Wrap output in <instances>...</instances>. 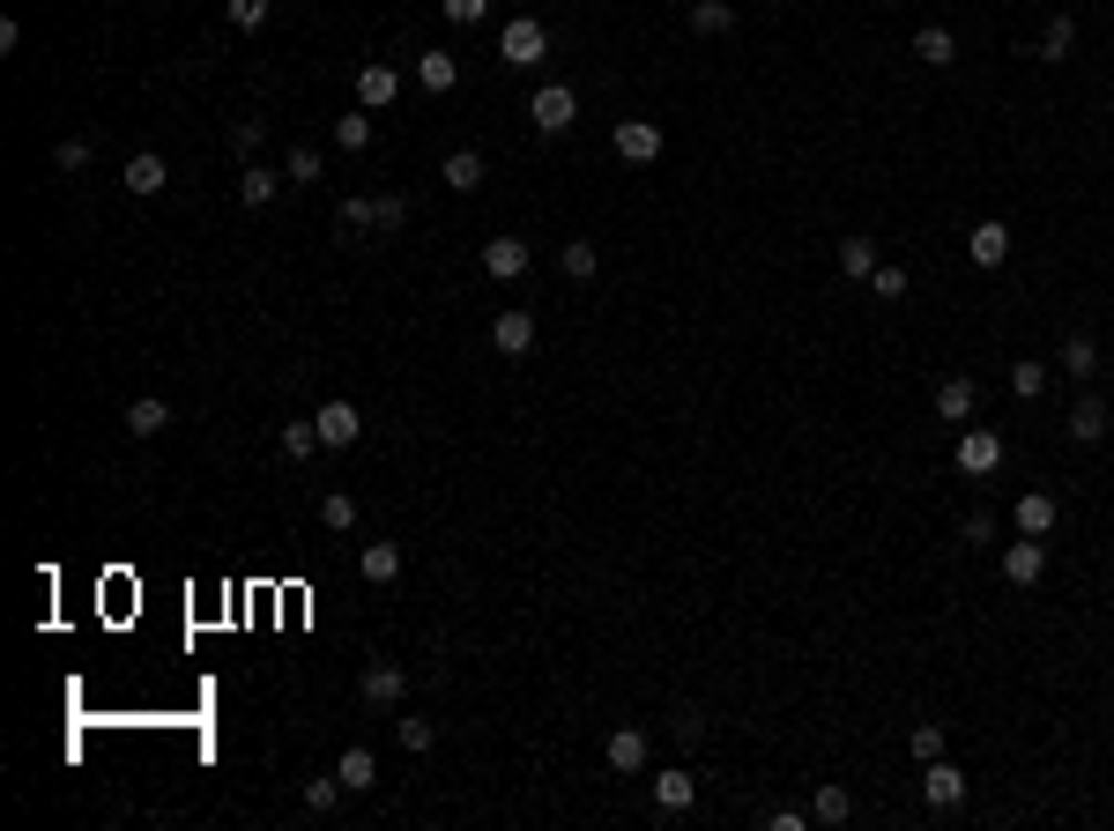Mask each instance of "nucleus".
Returning <instances> with one entry per match:
<instances>
[{
    "label": "nucleus",
    "instance_id": "obj_1",
    "mask_svg": "<svg viewBox=\"0 0 1114 831\" xmlns=\"http://www.w3.org/2000/svg\"><path fill=\"white\" fill-rule=\"evenodd\" d=\"M543 52H550V30L535 23V16H513V23L498 30V60H505V68H543Z\"/></svg>",
    "mask_w": 1114,
    "mask_h": 831
},
{
    "label": "nucleus",
    "instance_id": "obj_2",
    "mask_svg": "<svg viewBox=\"0 0 1114 831\" xmlns=\"http://www.w3.org/2000/svg\"><path fill=\"white\" fill-rule=\"evenodd\" d=\"M528 120H535V134H565V126L580 120V90H565V82H543V90L528 98Z\"/></svg>",
    "mask_w": 1114,
    "mask_h": 831
},
{
    "label": "nucleus",
    "instance_id": "obj_3",
    "mask_svg": "<svg viewBox=\"0 0 1114 831\" xmlns=\"http://www.w3.org/2000/svg\"><path fill=\"white\" fill-rule=\"evenodd\" d=\"M357 698H365L371 712H395L401 698H409V668H401V660H371L365 684H357Z\"/></svg>",
    "mask_w": 1114,
    "mask_h": 831
},
{
    "label": "nucleus",
    "instance_id": "obj_4",
    "mask_svg": "<svg viewBox=\"0 0 1114 831\" xmlns=\"http://www.w3.org/2000/svg\"><path fill=\"white\" fill-rule=\"evenodd\" d=\"M313 423H320V445L343 453V445H357V431H365V409H357V401H320Z\"/></svg>",
    "mask_w": 1114,
    "mask_h": 831
},
{
    "label": "nucleus",
    "instance_id": "obj_5",
    "mask_svg": "<svg viewBox=\"0 0 1114 831\" xmlns=\"http://www.w3.org/2000/svg\"><path fill=\"white\" fill-rule=\"evenodd\" d=\"M921 802L937 809V817H951V809L965 802V772H959V765H943V758H929V772H921Z\"/></svg>",
    "mask_w": 1114,
    "mask_h": 831
},
{
    "label": "nucleus",
    "instance_id": "obj_6",
    "mask_svg": "<svg viewBox=\"0 0 1114 831\" xmlns=\"http://www.w3.org/2000/svg\"><path fill=\"white\" fill-rule=\"evenodd\" d=\"M1040 572H1047V535H1018L1011 550H1003V579H1011V587H1033Z\"/></svg>",
    "mask_w": 1114,
    "mask_h": 831
},
{
    "label": "nucleus",
    "instance_id": "obj_7",
    "mask_svg": "<svg viewBox=\"0 0 1114 831\" xmlns=\"http://www.w3.org/2000/svg\"><path fill=\"white\" fill-rule=\"evenodd\" d=\"M610 148H617L624 164H654V156H662V126H654V120H617Z\"/></svg>",
    "mask_w": 1114,
    "mask_h": 831
},
{
    "label": "nucleus",
    "instance_id": "obj_8",
    "mask_svg": "<svg viewBox=\"0 0 1114 831\" xmlns=\"http://www.w3.org/2000/svg\"><path fill=\"white\" fill-rule=\"evenodd\" d=\"M491 349H498V357H528V349H535V319H528V305H513V312L491 319Z\"/></svg>",
    "mask_w": 1114,
    "mask_h": 831
},
{
    "label": "nucleus",
    "instance_id": "obj_9",
    "mask_svg": "<svg viewBox=\"0 0 1114 831\" xmlns=\"http://www.w3.org/2000/svg\"><path fill=\"white\" fill-rule=\"evenodd\" d=\"M528 260H535V253H528V238H491V245H483V275H491V283H520V275H528Z\"/></svg>",
    "mask_w": 1114,
    "mask_h": 831
},
{
    "label": "nucleus",
    "instance_id": "obj_10",
    "mask_svg": "<svg viewBox=\"0 0 1114 831\" xmlns=\"http://www.w3.org/2000/svg\"><path fill=\"white\" fill-rule=\"evenodd\" d=\"M120 186H126V194H142V201H156L164 186H172V172H164V156H156V148H142V156H126Z\"/></svg>",
    "mask_w": 1114,
    "mask_h": 831
},
{
    "label": "nucleus",
    "instance_id": "obj_11",
    "mask_svg": "<svg viewBox=\"0 0 1114 831\" xmlns=\"http://www.w3.org/2000/svg\"><path fill=\"white\" fill-rule=\"evenodd\" d=\"M395 98H401V74L387 68V60L357 68V104H365V112H379V104H395Z\"/></svg>",
    "mask_w": 1114,
    "mask_h": 831
},
{
    "label": "nucleus",
    "instance_id": "obj_12",
    "mask_svg": "<svg viewBox=\"0 0 1114 831\" xmlns=\"http://www.w3.org/2000/svg\"><path fill=\"white\" fill-rule=\"evenodd\" d=\"M965 253H973V268H1003V260H1011V230H1003V223H973V230H965Z\"/></svg>",
    "mask_w": 1114,
    "mask_h": 831
},
{
    "label": "nucleus",
    "instance_id": "obj_13",
    "mask_svg": "<svg viewBox=\"0 0 1114 831\" xmlns=\"http://www.w3.org/2000/svg\"><path fill=\"white\" fill-rule=\"evenodd\" d=\"M126 431H134V439H164V431H172V401H164V393L126 401Z\"/></svg>",
    "mask_w": 1114,
    "mask_h": 831
},
{
    "label": "nucleus",
    "instance_id": "obj_14",
    "mask_svg": "<svg viewBox=\"0 0 1114 831\" xmlns=\"http://www.w3.org/2000/svg\"><path fill=\"white\" fill-rule=\"evenodd\" d=\"M959 468H965V475H995V468H1003V439H995V431H965V439H959Z\"/></svg>",
    "mask_w": 1114,
    "mask_h": 831
},
{
    "label": "nucleus",
    "instance_id": "obj_15",
    "mask_svg": "<svg viewBox=\"0 0 1114 831\" xmlns=\"http://www.w3.org/2000/svg\"><path fill=\"white\" fill-rule=\"evenodd\" d=\"M283 186H290V178H283V172H268V164H246V172H238V201H246V208H268V201L283 194Z\"/></svg>",
    "mask_w": 1114,
    "mask_h": 831
},
{
    "label": "nucleus",
    "instance_id": "obj_16",
    "mask_svg": "<svg viewBox=\"0 0 1114 831\" xmlns=\"http://www.w3.org/2000/svg\"><path fill=\"white\" fill-rule=\"evenodd\" d=\"M417 82L431 98H446V90L461 82V60H453V52H417Z\"/></svg>",
    "mask_w": 1114,
    "mask_h": 831
},
{
    "label": "nucleus",
    "instance_id": "obj_17",
    "mask_svg": "<svg viewBox=\"0 0 1114 831\" xmlns=\"http://www.w3.org/2000/svg\"><path fill=\"white\" fill-rule=\"evenodd\" d=\"M1018 535H1055V497H1047V490H1025V497H1018Z\"/></svg>",
    "mask_w": 1114,
    "mask_h": 831
},
{
    "label": "nucleus",
    "instance_id": "obj_18",
    "mask_svg": "<svg viewBox=\"0 0 1114 831\" xmlns=\"http://www.w3.org/2000/svg\"><path fill=\"white\" fill-rule=\"evenodd\" d=\"M602 758H610V772H640V765H646V728H617Z\"/></svg>",
    "mask_w": 1114,
    "mask_h": 831
},
{
    "label": "nucleus",
    "instance_id": "obj_19",
    "mask_svg": "<svg viewBox=\"0 0 1114 831\" xmlns=\"http://www.w3.org/2000/svg\"><path fill=\"white\" fill-rule=\"evenodd\" d=\"M1070 439H1107V401L1100 393H1077V409H1070Z\"/></svg>",
    "mask_w": 1114,
    "mask_h": 831
},
{
    "label": "nucleus",
    "instance_id": "obj_20",
    "mask_svg": "<svg viewBox=\"0 0 1114 831\" xmlns=\"http://www.w3.org/2000/svg\"><path fill=\"white\" fill-rule=\"evenodd\" d=\"M439 178L453 186V194H476V186H483V156H476V148H453V156L439 164Z\"/></svg>",
    "mask_w": 1114,
    "mask_h": 831
},
{
    "label": "nucleus",
    "instance_id": "obj_21",
    "mask_svg": "<svg viewBox=\"0 0 1114 831\" xmlns=\"http://www.w3.org/2000/svg\"><path fill=\"white\" fill-rule=\"evenodd\" d=\"M914 60H929V68H951V60H959V38H951L943 23L914 30Z\"/></svg>",
    "mask_w": 1114,
    "mask_h": 831
},
{
    "label": "nucleus",
    "instance_id": "obj_22",
    "mask_svg": "<svg viewBox=\"0 0 1114 831\" xmlns=\"http://www.w3.org/2000/svg\"><path fill=\"white\" fill-rule=\"evenodd\" d=\"M973 401H981V393H973V379H943V387H937V416H943V423H965V416H973Z\"/></svg>",
    "mask_w": 1114,
    "mask_h": 831
},
{
    "label": "nucleus",
    "instance_id": "obj_23",
    "mask_svg": "<svg viewBox=\"0 0 1114 831\" xmlns=\"http://www.w3.org/2000/svg\"><path fill=\"white\" fill-rule=\"evenodd\" d=\"M335 772H343V787H349V794H365V787H379V758H371L365 742H357V750H343V765H335Z\"/></svg>",
    "mask_w": 1114,
    "mask_h": 831
},
{
    "label": "nucleus",
    "instance_id": "obj_24",
    "mask_svg": "<svg viewBox=\"0 0 1114 831\" xmlns=\"http://www.w3.org/2000/svg\"><path fill=\"white\" fill-rule=\"evenodd\" d=\"M357 572H365L371 587H387V579H401V542H371V550H365V564H357Z\"/></svg>",
    "mask_w": 1114,
    "mask_h": 831
},
{
    "label": "nucleus",
    "instance_id": "obj_25",
    "mask_svg": "<svg viewBox=\"0 0 1114 831\" xmlns=\"http://www.w3.org/2000/svg\"><path fill=\"white\" fill-rule=\"evenodd\" d=\"M313 453H320V423H313V416L283 423V461H313Z\"/></svg>",
    "mask_w": 1114,
    "mask_h": 831
},
{
    "label": "nucleus",
    "instance_id": "obj_26",
    "mask_svg": "<svg viewBox=\"0 0 1114 831\" xmlns=\"http://www.w3.org/2000/svg\"><path fill=\"white\" fill-rule=\"evenodd\" d=\"M558 268H565L572 283H594V268H602V253H594V238H565V253H558Z\"/></svg>",
    "mask_w": 1114,
    "mask_h": 831
},
{
    "label": "nucleus",
    "instance_id": "obj_27",
    "mask_svg": "<svg viewBox=\"0 0 1114 831\" xmlns=\"http://www.w3.org/2000/svg\"><path fill=\"white\" fill-rule=\"evenodd\" d=\"M840 268L855 275V283H869V275L885 268V260H877V238H840Z\"/></svg>",
    "mask_w": 1114,
    "mask_h": 831
},
{
    "label": "nucleus",
    "instance_id": "obj_28",
    "mask_svg": "<svg viewBox=\"0 0 1114 831\" xmlns=\"http://www.w3.org/2000/svg\"><path fill=\"white\" fill-rule=\"evenodd\" d=\"M1055 365H1063L1070 379H1092V371H1100V342H1092V335H1070V342H1063V357H1055Z\"/></svg>",
    "mask_w": 1114,
    "mask_h": 831
},
{
    "label": "nucleus",
    "instance_id": "obj_29",
    "mask_svg": "<svg viewBox=\"0 0 1114 831\" xmlns=\"http://www.w3.org/2000/svg\"><path fill=\"white\" fill-rule=\"evenodd\" d=\"M654 802H662V809H692L698 802V780H692V772H662V780H654Z\"/></svg>",
    "mask_w": 1114,
    "mask_h": 831
},
{
    "label": "nucleus",
    "instance_id": "obj_30",
    "mask_svg": "<svg viewBox=\"0 0 1114 831\" xmlns=\"http://www.w3.org/2000/svg\"><path fill=\"white\" fill-rule=\"evenodd\" d=\"M692 30L720 38V30H736V8H728V0H692Z\"/></svg>",
    "mask_w": 1114,
    "mask_h": 831
},
{
    "label": "nucleus",
    "instance_id": "obj_31",
    "mask_svg": "<svg viewBox=\"0 0 1114 831\" xmlns=\"http://www.w3.org/2000/svg\"><path fill=\"white\" fill-rule=\"evenodd\" d=\"M343 794H349L343 772H320V780H305V809H313V817H327V809L343 802Z\"/></svg>",
    "mask_w": 1114,
    "mask_h": 831
},
{
    "label": "nucleus",
    "instance_id": "obj_32",
    "mask_svg": "<svg viewBox=\"0 0 1114 831\" xmlns=\"http://www.w3.org/2000/svg\"><path fill=\"white\" fill-rule=\"evenodd\" d=\"M335 223H343V230H379V208H371V194H343Z\"/></svg>",
    "mask_w": 1114,
    "mask_h": 831
},
{
    "label": "nucleus",
    "instance_id": "obj_33",
    "mask_svg": "<svg viewBox=\"0 0 1114 831\" xmlns=\"http://www.w3.org/2000/svg\"><path fill=\"white\" fill-rule=\"evenodd\" d=\"M395 728H401V750H417V758L431 750V742H439V728H431L423 712H395Z\"/></svg>",
    "mask_w": 1114,
    "mask_h": 831
},
{
    "label": "nucleus",
    "instance_id": "obj_34",
    "mask_svg": "<svg viewBox=\"0 0 1114 831\" xmlns=\"http://www.w3.org/2000/svg\"><path fill=\"white\" fill-rule=\"evenodd\" d=\"M1070 45H1077V23H1070V16H1055V23L1040 30V60H1070Z\"/></svg>",
    "mask_w": 1114,
    "mask_h": 831
},
{
    "label": "nucleus",
    "instance_id": "obj_35",
    "mask_svg": "<svg viewBox=\"0 0 1114 831\" xmlns=\"http://www.w3.org/2000/svg\"><path fill=\"white\" fill-rule=\"evenodd\" d=\"M320 520L335 527V535H349V527H357V497H349V490H327V497H320Z\"/></svg>",
    "mask_w": 1114,
    "mask_h": 831
},
{
    "label": "nucleus",
    "instance_id": "obj_36",
    "mask_svg": "<svg viewBox=\"0 0 1114 831\" xmlns=\"http://www.w3.org/2000/svg\"><path fill=\"white\" fill-rule=\"evenodd\" d=\"M855 817V794L847 787H817V824H847Z\"/></svg>",
    "mask_w": 1114,
    "mask_h": 831
},
{
    "label": "nucleus",
    "instance_id": "obj_37",
    "mask_svg": "<svg viewBox=\"0 0 1114 831\" xmlns=\"http://www.w3.org/2000/svg\"><path fill=\"white\" fill-rule=\"evenodd\" d=\"M1040 387H1047V365H1040V357H1018V365H1011V393H1018V401H1033Z\"/></svg>",
    "mask_w": 1114,
    "mask_h": 831
},
{
    "label": "nucleus",
    "instance_id": "obj_38",
    "mask_svg": "<svg viewBox=\"0 0 1114 831\" xmlns=\"http://www.w3.org/2000/svg\"><path fill=\"white\" fill-rule=\"evenodd\" d=\"M283 178H290V186H313V178H320V148H305V142H297L290 156H283Z\"/></svg>",
    "mask_w": 1114,
    "mask_h": 831
},
{
    "label": "nucleus",
    "instance_id": "obj_39",
    "mask_svg": "<svg viewBox=\"0 0 1114 831\" xmlns=\"http://www.w3.org/2000/svg\"><path fill=\"white\" fill-rule=\"evenodd\" d=\"M335 142L357 156V148H371V112H349V120H335Z\"/></svg>",
    "mask_w": 1114,
    "mask_h": 831
},
{
    "label": "nucleus",
    "instance_id": "obj_40",
    "mask_svg": "<svg viewBox=\"0 0 1114 831\" xmlns=\"http://www.w3.org/2000/svg\"><path fill=\"white\" fill-rule=\"evenodd\" d=\"M52 172H90V142H82V134H74V142H60V148H52Z\"/></svg>",
    "mask_w": 1114,
    "mask_h": 831
},
{
    "label": "nucleus",
    "instance_id": "obj_41",
    "mask_svg": "<svg viewBox=\"0 0 1114 831\" xmlns=\"http://www.w3.org/2000/svg\"><path fill=\"white\" fill-rule=\"evenodd\" d=\"M223 16H231L238 30H260L268 23V0H223Z\"/></svg>",
    "mask_w": 1114,
    "mask_h": 831
},
{
    "label": "nucleus",
    "instance_id": "obj_42",
    "mask_svg": "<svg viewBox=\"0 0 1114 831\" xmlns=\"http://www.w3.org/2000/svg\"><path fill=\"white\" fill-rule=\"evenodd\" d=\"M260 142H268V126H260V120H238V126H231V148H238L246 164H253V148H260Z\"/></svg>",
    "mask_w": 1114,
    "mask_h": 831
},
{
    "label": "nucleus",
    "instance_id": "obj_43",
    "mask_svg": "<svg viewBox=\"0 0 1114 831\" xmlns=\"http://www.w3.org/2000/svg\"><path fill=\"white\" fill-rule=\"evenodd\" d=\"M371 208H379V230H401V223H409V201L401 194H371Z\"/></svg>",
    "mask_w": 1114,
    "mask_h": 831
},
{
    "label": "nucleus",
    "instance_id": "obj_44",
    "mask_svg": "<svg viewBox=\"0 0 1114 831\" xmlns=\"http://www.w3.org/2000/svg\"><path fill=\"white\" fill-rule=\"evenodd\" d=\"M869 290L885 297V305H899V297H907V268H877V275H869Z\"/></svg>",
    "mask_w": 1114,
    "mask_h": 831
},
{
    "label": "nucleus",
    "instance_id": "obj_45",
    "mask_svg": "<svg viewBox=\"0 0 1114 831\" xmlns=\"http://www.w3.org/2000/svg\"><path fill=\"white\" fill-rule=\"evenodd\" d=\"M483 16H491V0H446V23H461V30L483 23Z\"/></svg>",
    "mask_w": 1114,
    "mask_h": 831
},
{
    "label": "nucleus",
    "instance_id": "obj_46",
    "mask_svg": "<svg viewBox=\"0 0 1114 831\" xmlns=\"http://www.w3.org/2000/svg\"><path fill=\"white\" fill-rule=\"evenodd\" d=\"M914 758H921V765L943 758V728H937V720H921V728H914Z\"/></svg>",
    "mask_w": 1114,
    "mask_h": 831
}]
</instances>
